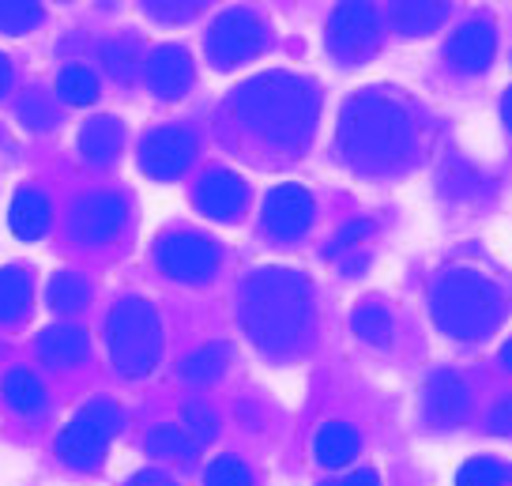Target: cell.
Masks as SVG:
<instances>
[{
    "mask_svg": "<svg viewBox=\"0 0 512 486\" xmlns=\"http://www.w3.org/2000/svg\"><path fill=\"white\" fill-rule=\"evenodd\" d=\"M155 264L166 279L185 287H204L223 268V249L200 230H170L155 242Z\"/></svg>",
    "mask_w": 512,
    "mask_h": 486,
    "instance_id": "7",
    "label": "cell"
},
{
    "mask_svg": "<svg viewBox=\"0 0 512 486\" xmlns=\"http://www.w3.org/2000/svg\"><path fill=\"white\" fill-rule=\"evenodd\" d=\"M0 396H4V404H8V411H12L16 419H23V422L46 419L49 389H46V381H42L34 370H27V366H16V370L4 373Z\"/></svg>",
    "mask_w": 512,
    "mask_h": 486,
    "instance_id": "16",
    "label": "cell"
},
{
    "mask_svg": "<svg viewBox=\"0 0 512 486\" xmlns=\"http://www.w3.org/2000/svg\"><path fill=\"white\" fill-rule=\"evenodd\" d=\"M102 65L117 83H132L140 72H144V53H140V42L136 38H110L102 42Z\"/></svg>",
    "mask_w": 512,
    "mask_h": 486,
    "instance_id": "27",
    "label": "cell"
},
{
    "mask_svg": "<svg viewBox=\"0 0 512 486\" xmlns=\"http://www.w3.org/2000/svg\"><path fill=\"white\" fill-rule=\"evenodd\" d=\"M324 486H381V479H377V471L373 468H354L347 471V475H339V479H332V483Z\"/></svg>",
    "mask_w": 512,
    "mask_h": 486,
    "instance_id": "38",
    "label": "cell"
},
{
    "mask_svg": "<svg viewBox=\"0 0 512 486\" xmlns=\"http://www.w3.org/2000/svg\"><path fill=\"white\" fill-rule=\"evenodd\" d=\"M467 411H471V392H467L464 377H456L452 370H441L433 373L430 381H426V389H422V415L430 426H460L467 419Z\"/></svg>",
    "mask_w": 512,
    "mask_h": 486,
    "instance_id": "14",
    "label": "cell"
},
{
    "mask_svg": "<svg viewBox=\"0 0 512 486\" xmlns=\"http://www.w3.org/2000/svg\"><path fill=\"white\" fill-rule=\"evenodd\" d=\"M61 4H68V0H61Z\"/></svg>",
    "mask_w": 512,
    "mask_h": 486,
    "instance_id": "43",
    "label": "cell"
},
{
    "mask_svg": "<svg viewBox=\"0 0 512 486\" xmlns=\"http://www.w3.org/2000/svg\"><path fill=\"white\" fill-rule=\"evenodd\" d=\"M445 19V0H396L392 23L403 34H426Z\"/></svg>",
    "mask_w": 512,
    "mask_h": 486,
    "instance_id": "26",
    "label": "cell"
},
{
    "mask_svg": "<svg viewBox=\"0 0 512 486\" xmlns=\"http://www.w3.org/2000/svg\"><path fill=\"white\" fill-rule=\"evenodd\" d=\"M181 426H185L200 445H211V441L219 438V430H223V419H219V411H215L208 400H189V404L181 407Z\"/></svg>",
    "mask_w": 512,
    "mask_h": 486,
    "instance_id": "34",
    "label": "cell"
},
{
    "mask_svg": "<svg viewBox=\"0 0 512 486\" xmlns=\"http://www.w3.org/2000/svg\"><path fill=\"white\" fill-rule=\"evenodd\" d=\"M196 159V136L181 125H159L140 140V170L151 181H174Z\"/></svg>",
    "mask_w": 512,
    "mask_h": 486,
    "instance_id": "11",
    "label": "cell"
},
{
    "mask_svg": "<svg viewBox=\"0 0 512 486\" xmlns=\"http://www.w3.org/2000/svg\"><path fill=\"white\" fill-rule=\"evenodd\" d=\"M42 19V0H0V34H31L34 27H42Z\"/></svg>",
    "mask_w": 512,
    "mask_h": 486,
    "instance_id": "32",
    "label": "cell"
},
{
    "mask_svg": "<svg viewBox=\"0 0 512 486\" xmlns=\"http://www.w3.org/2000/svg\"><path fill=\"white\" fill-rule=\"evenodd\" d=\"M501 362H505V366L512 370V343H505V351H501Z\"/></svg>",
    "mask_w": 512,
    "mask_h": 486,
    "instance_id": "41",
    "label": "cell"
},
{
    "mask_svg": "<svg viewBox=\"0 0 512 486\" xmlns=\"http://www.w3.org/2000/svg\"><path fill=\"white\" fill-rule=\"evenodd\" d=\"M264 46H268V27L249 8H234V12L219 16L208 34V57L219 68L241 65L256 53H264Z\"/></svg>",
    "mask_w": 512,
    "mask_h": 486,
    "instance_id": "9",
    "label": "cell"
},
{
    "mask_svg": "<svg viewBox=\"0 0 512 486\" xmlns=\"http://www.w3.org/2000/svg\"><path fill=\"white\" fill-rule=\"evenodd\" d=\"M57 95L68 106H91L98 98V76L87 65H68L57 76Z\"/></svg>",
    "mask_w": 512,
    "mask_h": 486,
    "instance_id": "30",
    "label": "cell"
},
{
    "mask_svg": "<svg viewBox=\"0 0 512 486\" xmlns=\"http://www.w3.org/2000/svg\"><path fill=\"white\" fill-rule=\"evenodd\" d=\"M147 87L159 98H181L192 87V61L181 46H162L144 65Z\"/></svg>",
    "mask_w": 512,
    "mask_h": 486,
    "instance_id": "17",
    "label": "cell"
},
{
    "mask_svg": "<svg viewBox=\"0 0 512 486\" xmlns=\"http://www.w3.org/2000/svg\"><path fill=\"white\" fill-rule=\"evenodd\" d=\"M433 321L456 340H479L501 321V294L475 272H448L433 287Z\"/></svg>",
    "mask_w": 512,
    "mask_h": 486,
    "instance_id": "5",
    "label": "cell"
},
{
    "mask_svg": "<svg viewBox=\"0 0 512 486\" xmlns=\"http://www.w3.org/2000/svg\"><path fill=\"white\" fill-rule=\"evenodd\" d=\"M125 486H181L174 479V471L170 468H162V464H151V468H140V471H132L125 479Z\"/></svg>",
    "mask_w": 512,
    "mask_h": 486,
    "instance_id": "37",
    "label": "cell"
},
{
    "mask_svg": "<svg viewBox=\"0 0 512 486\" xmlns=\"http://www.w3.org/2000/svg\"><path fill=\"white\" fill-rule=\"evenodd\" d=\"M34 306V279L27 268L8 264L0 268V328H12V324L27 321Z\"/></svg>",
    "mask_w": 512,
    "mask_h": 486,
    "instance_id": "22",
    "label": "cell"
},
{
    "mask_svg": "<svg viewBox=\"0 0 512 486\" xmlns=\"http://www.w3.org/2000/svg\"><path fill=\"white\" fill-rule=\"evenodd\" d=\"M351 328L354 336H362L373 347H388V340H392V313L381 302H362V306L354 309Z\"/></svg>",
    "mask_w": 512,
    "mask_h": 486,
    "instance_id": "29",
    "label": "cell"
},
{
    "mask_svg": "<svg viewBox=\"0 0 512 486\" xmlns=\"http://www.w3.org/2000/svg\"><path fill=\"white\" fill-rule=\"evenodd\" d=\"M128 223H132V204L117 189L83 193L68 211V234H72V242L87 245V249L117 242L128 230Z\"/></svg>",
    "mask_w": 512,
    "mask_h": 486,
    "instance_id": "8",
    "label": "cell"
},
{
    "mask_svg": "<svg viewBox=\"0 0 512 486\" xmlns=\"http://www.w3.org/2000/svg\"><path fill=\"white\" fill-rule=\"evenodd\" d=\"M362 453V434L354 430L351 422H324L313 438V456H317L320 468L328 471H343L351 468Z\"/></svg>",
    "mask_w": 512,
    "mask_h": 486,
    "instance_id": "20",
    "label": "cell"
},
{
    "mask_svg": "<svg viewBox=\"0 0 512 486\" xmlns=\"http://www.w3.org/2000/svg\"><path fill=\"white\" fill-rule=\"evenodd\" d=\"M373 230L377 227H373L369 219H351L347 227H339V234L328 242L324 253H328L332 260H339V257H347V253H354V249H366L369 238H373Z\"/></svg>",
    "mask_w": 512,
    "mask_h": 486,
    "instance_id": "35",
    "label": "cell"
},
{
    "mask_svg": "<svg viewBox=\"0 0 512 486\" xmlns=\"http://www.w3.org/2000/svg\"><path fill=\"white\" fill-rule=\"evenodd\" d=\"M328 49L339 61H362L377 49V12L369 0H343L328 23Z\"/></svg>",
    "mask_w": 512,
    "mask_h": 486,
    "instance_id": "12",
    "label": "cell"
},
{
    "mask_svg": "<svg viewBox=\"0 0 512 486\" xmlns=\"http://www.w3.org/2000/svg\"><path fill=\"white\" fill-rule=\"evenodd\" d=\"M456 486H512V464L501 456H475L456 471Z\"/></svg>",
    "mask_w": 512,
    "mask_h": 486,
    "instance_id": "28",
    "label": "cell"
},
{
    "mask_svg": "<svg viewBox=\"0 0 512 486\" xmlns=\"http://www.w3.org/2000/svg\"><path fill=\"white\" fill-rule=\"evenodd\" d=\"M313 215H317V204H313L309 189L287 181V185H275L272 193L264 196L260 227L272 242H298L313 227Z\"/></svg>",
    "mask_w": 512,
    "mask_h": 486,
    "instance_id": "10",
    "label": "cell"
},
{
    "mask_svg": "<svg viewBox=\"0 0 512 486\" xmlns=\"http://www.w3.org/2000/svg\"><path fill=\"white\" fill-rule=\"evenodd\" d=\"M200 449L204 445L192 438L181 422H159L144 434V453L166 468H189V464H196Z\"/></svg>",
    "mask_w": 512,
    "mask_h": 486,
    "instance_id": "19",
    "label": "cell"
},
{
    "mask_svg": "<svg viewBox=\"0 0 512 486\" xmlns=\"http://www.w3.org/2000/svg\"><path fill=\"white\" fill-rule=\"evenodd\" d=\"M204 486H256V471L238 453H223L204 468Z\"/></svg>",
    "mask_w": 512,
    "mask_h": 486,
    "instance_id": "33",
    "label": "cell"
},
{
    "mask_svg": "<svg viewBox=\"0 0 512 486\" xmlns=\"http://www.w3.org/2000/svg\"><path fill=\"white\" fill-rule=\"evenodd\" d=\"M226 366H230V347H226V343H204V347H196L192 355L181 358L177 373H181V381H189V385H196V389H204V385H211V381L223 377Z\"/></svg>",
    "mask_w": 512,
    "mask_h": 486,
    "instance_id": "24",
    "label": "cell"
},
{
    "mask_svg": "<svg viewBox=\"0 0 512 486\" xmlns=\"http://www.w3.org/2000/svg\"><path fill=\"white\" fill-rule=\"evenodd\" d=\"M238 117L249 129L275 147H298L309 144L313 125H317L320 98L317 87L302 76H287V72H268L260 80L245 83L238 91Z\"/></svg>",
    "mask_w": 512,
    "mask_h": 486,
    "instance_id": "3",
    "label": "cell"
},
{
    "mask_svg": "<svg viewBox=\"0 0 512 486\" xmlns=\"http://www.w3.org/2000/svg\"><path fill=\"white\" fill-rule=\"evenodd\" d=\"M16 117L27 132H53L57 125H61V114H57L53 98L42 95V91H27V95L19 98Z\"/></svg>",
    "mask_w": 512,
    "mask_h": 486,
    "instance_id": "31",
    "label": "cell"
},
{
    "mask_svg": "<svg viewBox=\"0 0 512 486\" xmlns=\"http://www.w3.org/2000/svg\"><path fill=\"white\" fill-rule=\"evenodd\" d=\"M121 426H125L121 404L110 400V396H95L61 426V434L53 441V456L68 471L91 475V471L106 464V453H110V445L121 434Z\"/></svg>",
    "mask_w": 512,
    "mask_h": 486,
    "instance_id": "6",
    "label": "cell"
},
{
    "mask_svg": "<svg viewBox=\"0 0 512 486\" xmlns=\"http://www.w3.org/2000/svg\"><path fill=\"white\" fill-rule=\"evenodd\" d=\"M505 117H509V125H512V98L505 102Z\"/></svg>",
    "mask_w": 512,
    "mask_h": 486,
    "instance_id": "42",
    "label": "cell"
},
{
    "mask_svg": "<svg viewBox=\"0 0 512 486\" xmlns=\"http://www.w3.org/2000/svg\"><path fill=\"white\" fill-rule=\"evenodd\" d=\"M125 147V125L117 117H91L80 129V155L87 166H113Z\"/></svg>",
    "mask_w": 512,
    "mask_h": 486,
    "instance_id": "21",
    "label": "cell"
},
{
    "mask_svg": "<svg viewBox=\"0 0 512 486\" xmlns=\"http://www.w3.org/2000/svg\"><path fill=\"white\" fill-rule=\"evenodd\" d=\"M8 87H12V65H8V57L0 53V98L8 95Z\"/></svg>",
    "mask_w": 512,
    "mask_h": 486,
    "instance_id": "40",
    "label": "cell"
},
{
    "mask_svg": "<svg viewBox=\"0 0 512 486\" xmlns=\"http://www.w3.org/2000/svg\"><path fill=\"white\" fill-rule=\"evenodd\" d=\"M91 279L83 276V272H72V268H64L57 276L49 279L46 287V302L53 313H61V317H76L83 309L91 306Z\"/></svg>",
    "mask_w": 512,
    "mask_h": 486,
    "instance_id": "23",
    "label": "cell"
},
{
    "mask_svg": "<svg viewBox=\"0 0 512 486\" xmlns=\"http://www.w3.org/2000/svg\"><path fill=\"white\" fill-rule=\"evenodd\" d=\"M106 351L125 381H140L162 358V321L147 298L128 294L106 317Z\"/></svg>",
    "mask_w": 512,
    "mask_h": 486,
    "instance_id": "4",
    "label": "cell"
},
{
    "mask_svg": "<svg viewBox=\"0 0 512 486\" xmlns=\"http://www.w3.org/2000/svg\"><path fill=\"white\" fill-rule=\"evenodd\" d=\"M34 351L49 370H76L91 358V336L80 324H53L38 336Z\"/></svg>",
    "mask_w": 512,
    "mask_h": 486,
    "instance_id": "15",
    "label": "cell"
},
{
    "mask_svg": "<svg viewBox=\"0 0 512 486\" xmlns=\"http://www.w3.org/2000/svg\"><path fill=\"white\" fill-rule=\"evenodd\" d=\"M339 151L362 174H392L415 159V125L396 98L362 91L339 121Z\"/></svg>",
    "mask_w": 512,
    "mask_h": 486,
    "instance_id": "2",
    "label": "cell"
},
{
    "mask_svg": "<svg viewBox=\"0 0 512 486\" xmlns=\"http://www.w3.org/2000/svg\"><path fill=\"white\" fill-rule=\"evenodd\" d=\"M490 430L494 434H512V396L497 400V407L490 411Z\"/></svg>",
    "mask_w": 512,
    "mask_h": 486,
    "instance_id": "39",
    "label": "cell"
},
{
    "mask_svg": "<svg viewBox=\"0 0 512 486\" xmlns=\"http://www.w3.org/2000/svg\"><path fill=\"white\" fill-rule=\"evenodd\" d=\"M241 328L264 355H298L313 336V291L302 272L264 268L241 287Z\"/></svg>",
    "mask_w": 512,
    "mask_h": 486,
    "instance_id": "1",
    "label": "cell"
},
{
    "mask_svg": "<svg viewBox=\"0 0 512 486\" xmlns=\"http://www.w3.org/2000/svg\"><path fill=\"white\" fill-rule=\"evenodd\" d=\"M196 208L204 211L208 219H219V223H238L245 208H249V185L241 174L226 170V166H215L204 178L196 181Z\"/></svg>",
    "mask_w": 512,
    "mask_h": 486,
    "instance_id": "13",
    "label": "cell"
},
{
    "mask_svg": "<svg viewBox=\"0 0 512 486\" xmlns=\"http://www.w3.org/2000/svg\"><path fill=\"white\" fill-rule=\"evenodd\" d=\"M8 227L23 242H42L53 227V204L38 185H19L8 208Z\"/></svg>",
    "mask_w": 512,
    "mask_h": 486,
    "instance_id": "18",
    "label": "cell"
},
{
    "mask_svg": "<svg viewBox=\"0 0 512 486\" xmlns=\"http://www.w3.org/2000/svg\"><path fill=\"white\" fill-rule=\"evenodd\" d=\"M204 4H208V0H144V8L159 19V23H185V19L196 16Z\"/></svg>",
    "mask_w": 512,
    "mask_h": 486,
    "instance_id": "36",
    "label": "cell"
},
{
    "mask_svg": "<svg viewBox=\"0 0 512 486\" xmlns=\"http://www.w3.org/2000/svg\"><path fill=\"white\" fill-rule=\"evenodd\" d=\"M490 53H494V31H490L486 23H467V27H460V34L448 42V57L460 68H471V72L486 68Z\"/></svg>",
    "mask_w": 512,
    "mask_h": 486,
    "instance_id": "25",
    "label": "cell"
}]
</instances>
